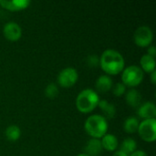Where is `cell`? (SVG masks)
Returning a JSON list of instances; mask_svg holds the SVG:
<instances>
[{
  "mask_svg": "<svg viewBox=\"0 0 156 156\" xmlns=\"http://www.w3.org/2000/svg\"><path fill=\"white\" fill-rule=\"evenodd\" d=\"M100 65L106 73L116 75L123 69L124 58L117 50L106 49L100 58Z\"/></svg>",
  "mask_w": 156,
  "mask_h": 156,
  "instance_id": "6da1fadb",
  "label": "cell"
},
{
  "mask_svg": "<svg viewBox=\"0 0 156 156\" xmlns=\"http://www.w3.org/2000/svg\"><path fill=\"white\" fill-rule=\"evenodd\" d=\"M100 98L98 93L91 89L81 90L76 99V106L81 112L88 113L93 111L99 104Z\"/></svg>",
  "mask_w": 156,
  "mask_h": 156,
  "instance_id": "7a4b0ae2",
  "label": "cell"
},
{
  "mask_svg": "<svg viewBox=\"0 0 156 156\" xmlns=\"http://www.w3.org/2000/svg\"><path fill=\"white\" fill-rule=\"evenodd\" d=\"M85 130L93 138H102L108 130L107 120L99 114L91 115L85 122Z\"/></svg>",
  "mask_w": 156,
  "mask_h": 156,
  "instance_id": "3957f363",
  "label": "cell"
},
{
  "mask_svg": "<svg viewBox=\"0 0 156 156\" xmlns=\"http://www.w3.org/2000/svg\"><path fill=\"white\" fill-rule=\"evenodd\" d=\"M143 80L144 71L140 67L135 65H131L127 67L122 74V80L125 86H137L143 81Z\"/></svg>",
  "mask_w": 156,
  "mask_h": 156,
  "instance_id": "277c9868",
  "label": "cell"
},
{
  "mask_svg": "<svg viewBox=\"0 0 156 156\" xmlns=\"http://www.w3.org/2000/svg\"><path fill=\"white\" fill-rule=\"evenodd\" d=\"M156 120L148 119L143 121L138 127V133L141 138L145 142H154L156 139Z\"/></svg>",
  "mask_w": 156,
  "mask_h": 156,
  "instance_id": "5b68a950",
  "label": "cell"
},
{
  "mask_svg": "<svg viewBox=\"0 0 156 156\" xmlns=\"http://www.w3.org/2000/svg\"><path fill=\"white\" fill-rule=\"evenodd\" d=\"M154 34L152 29L147 26H142L139 27L134 34H133V39L137 46L139 47H147L149 46L153 41Z\"/></svg>",
  "mask_w": 156,
  "mask_h": 156,
  "instance_id": "8992f818",
  "label": "cell"
},
{
  "mask_svg": "<svg viewBox=\"0 0 156 156\" xmlns=\"http://www.w3.org/2000/svg\"><path fill=\"white\" fill-rule=\"evenodd\" d=\"M78 71L71 67L62 69L58 76V82L61 87L68 88L73 86L78 80Z\"/></svg>",
  "mask_w": 156,
  "mask_h": 156,
  "instance_id": "52a82bcc",
  "label": "cell"
},
{
  "mask_svg": "<svg viewBox=\"0 0 156 156\" xmlns=\"http://www.w3.org/2000/svg\"><path fill=\"white\" fill-rule=\"evenodd\" d=\"M3 33L7 39L11 41H16L20 38L22 35V30L17 23L14 21H10L5 24L3 28Z\"/></svg>",
  "mask_w": 156,
  "mask_h": 156,
  "instance_id": "ba28073f",
  "label": "cell"
},
{
  "mask_svg": "<svg viewBox=\"0 0 156 156\" xmlns=\"http://www.w3.org/2000/svg\"><path fill=\"white\" fill-rule=\"evenodd\" d=\"M30 4L29 0H0V5L5 9L16 11L27 8Z\"/></svg>",
  "mask_w": 156,
  "mask_h": 156,
  "instance_id": "9c48e42d",
  "label": "cell"
},
{
  "mask_svg": "<svg viewBox=\"0 0 156 156\" xmlns=\"http://www.w3.org/2000/svg\"><path fill=\"white\" fill-rule=\"evenodd\" d=\"M138 115L144 119H154L156 116V107L154 102L147 101L142 104L138 109Z\"/></svg>",
  "mask_w": 156,
  "mask_h": 156,
  "instance_id": "30bf717a",
  "label": "cell"
},
{
  "mask_svg": "<svg viewBox=\"0 0 156 156\" xmlns=\"http://www.w3.org/2000/svg\"><path fill=\"white\" fill-rule=\"evenodd\" d=\"M102 149L103 148L101 140L96 138H92L90 141H88L85 146L86 154H88L89 156H99L101 154Z\"/></svg>",
  "mask_w": 156,
  "mask_h": 156,
  "instance_id": "8fae6325",
  "label": "cell"
},
{
  "mask_svg": "<svg viewBox=\"0 0 156 156\" xmlns=\"http://www.w3.org/2000/svg\"><path fill=\"white\" fill-rule=\"evenodd\" d=\"M95 87L96 90L100 92H107L112 87V80L108 75H101L96 80Z\"/></svg>",
  "mask_w": 156,
  "mask_h": 156,
  "instance_id": "7c38bea8",
  "label": "cell"
},
{
  "mask_svg": "<svg viewBox=\"0 0 156 156\" xmlns=\"http://www.w3.org/2000/svg\"><path fill=\"white\" fill-rule=\"evenodd\" d=\"M125 100L126 102L132 106V107H138L141 105V101H142V95L141 93L135 90V89H131L127 91L126 95H125Z\"/></svg>",
  "mask_w": 156,
  "mask_h": 156,
  "instance_id": "4fadbf2b",
  "label": "cell"
},
{
  "mask_svg": "<svg viewBox=\"0 0 156 156\" xmlns=\"http://www.w3.org/2000/svg\"><path fill=\"white\" fill-rule=\"evenodd\" d=\"M101 142L102 148L107 151H114L118 147V139L113 134H105Z\"/></svg>",
  "mask_w": 156,
  "mask_h": 156,
  "instance_id": "5bb4252c",
  "label": "cell"
},
{
  "mask_svg": "<svg viewBox=\"0 0 156 156\" xmlns=\"http://www.w3.org/2000/svg\"><path fill=\"white\" fill-rule=\"evenodd\" d=\"M99 107L101 108V112H103L104 114V118H108V119H112L115 116V113H116V108L113 104H111L109 103L107 101L105 100H102V101H99Z\"/></svg>",
  "mask_w": 156,
  "mask_h": 156,
  "instance_id": "9a60e30c",
  "label": "cell"
},
{
  "mask_svg": "<svg viewBox=\"0 0 156 156\" xmlns=\"http://www.w3.org/2000/svg\"><path fill=\"white\" fill-rule=\"evenodd\" d=\"M140 63L142 66L141 69H143L146 72H152V71L155 70V59L154 57H152L148 54H145L141 58Z\"/></svg>",
  "mask_w": 156,
  "mask_h": 156,
  "instance_id": "2e32d148",
  "label": "cell"
},
{
  "mask_svg": "<svg viewBox=\"0 0 156 156\" xmlns=\"http://www.w3.org/2000/svg\"><path fill=\"white\" fill-rule=\"evenodd\" d=\"M136 147H137V144H136V142L133 139L126 138L122 143L120 151H122V153H124L127 155H129V154H133L136 150Z\"/></svg>",
  "mask_w": 156,
  "mask_h": 156,
  "instance_id": "e0dca14e",
  "label": "cell"
},
{
  "mask_svg": "<svg viewBox=\"0 0 156 156\" xmlns=\"http://www.w3.org/2000/svg\"><path fill=\"white\" fill-rule=\"evenodd\" d=\"M139 121L137 118L135 117H129L125 120L124 123H123V128L125 130L126 133H133L136 131H138V127H139Z\"/></svg>",
  "mask_w": 156,
  "mask_h": 156,
  "instance_id": "ac0fdd59",
  "label": "cell"
},
{
  "mask_svg": "<svg viewBox=\"0 0 156 156\" xmlns=\"http://www.w3.org/2000/svg\"><path fill=\"white\" fill-rule=\"evenodd\" d=\"M21 135V131L16 125H10L5 130V136L9 141L15 142L19 139Z\"/></svg>",
  "mask_w": 156,
  "mask_h": 156,
  "instance_id": "d6986e66",
  "label": "cell"
},
{
  "mask_svg": "<svg viewBox=\"0 0 156 156\" xmlns=\"http://www.w3.org/2000/svg\"><path fill=\"white\" fill-rule=\"evenodd\" d=\"M45 94L47 97L50 98V99H54L58 96V86L55 83H50L48 84L46 89H45Z\"/></svg>",
  "mask_w": 156,
  "mask_h": 156,
  "instance_id": "ffe728a7",
  "label": "cell"
},
{
  "mask_svg": "<svg viewBox=\"0 0 156 156\" xmlns=\"http://www.w3.org/2000/svg\"><path fill=\"white\" fill-rule=\"evenodd\" d=\"M112 91H113V94L115 96H122V95H123L126 92V86L123 83L118 82L113 87Z\"/></svg>",
  "mask_w": 156,
  "mask_h": 156,
  "instance_id": "44dd1931",
  "label": "cell"
},
{
  "mask_svg": "<svg viewBox=\"0 0 156 156\" xmlns=\"http://www.w3.org/2000/svg\"><path fill=\"white\" fill-rule=\"evenodd\" d=\"M86 61H87L88 66H90V67H96L100 63V58L97 55H90L87 58Z\"/></svg>",
  "mask_w": 156,
  "mask_h": 156,
  "instance_id": "7402d4cb",
  "label": "cell"
},
{
  "mask_svg": "<svg viewBox=\"0 0 156 156\" xmlns=\"http://www.w3.org/2000/svg\"><path fill=\"white\" fill-rule=\"evenodd\" d=\"M130 156H148L147 154L144 152V151H142V150H138V151H134L133 154H131Z\"/></svg>",
  "mask_w": 156,
  "mask_h": 156,
  "instance_id": "603a6c76",
  "label": "cell"
},
{
  "mask_svg": "<svg viewBox=\"0 0 156 156\" xmlns=\"http://www.w3.org/2000/svg\"><path fill=\"white\" fill-rule=\"evenodd\" d=\"M148 55H150V56H152V57H155L156 55V49L155 48H154V46H150L149 47V48H148V53H147Z\"/></svg>",
  "mask_w": 156,
  "mask_h": 156,
  "instance_id": "cb8c5ba5",
  "label": "cell"
},
{
  "mask_svg": "<svg viewBox=\"0 0 156 156\" xmlns=\"http://www.w3.org/2000/svg\"><path fill=\"white\" fill-rule=\"evenodd\" d=\"M155 75H156V71L155 70H154V71H152L151 72V80H152V82L154 83V84H155Z\"/></svg>",
  "mask_w": 156,
  "mask_h": 156,
  "instance_id": "d4e9b609",
  "label": "cell"
},
{
  "mask_svg": "<svg viewBox=\"0 0 156 156\" xmlns=\"http://www.w3.org/2000/svg\"><path fill=\"white\" fill-rule=\"evenodd\" d=\"M112 156H129V155H127L126 154H124V153H122V151H120V150H119V151L115 152Z\"/></svg>",
  "mask_w": 156,
  "mask_h": 156,
  "instance_id": "484cf974",
  "label": "cell"
},
{
  "mask_svg": "<svg viewBox=\"0 0 156 156\" xmlns=\"http://www.w3.org/2000/svg\"><path fill=\"white\" fill-rule=\"evenodd\" d=\"M78 156H89L88 154H79Z\"/></svg>",
  "mask_w": 156,
  "mask_h": 156,
  "instance_id": "4316f807",
  "label": "cell"
}]
</instances>
